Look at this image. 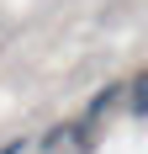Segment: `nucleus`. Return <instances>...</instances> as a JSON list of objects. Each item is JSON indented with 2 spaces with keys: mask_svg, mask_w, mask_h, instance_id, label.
Listing matches in <instances>:
<instances>
[{
  "mask_svg": "<svg viewBox=\"0 0 148 154\" xmlns=\"http://www.w3.org/2000/svg\"><path fill=\"white\" fill-rule=\"evenodd\" d=\"M21 149H27V138H16V143H5L0 154H21Z\"/></svg>",
  "mask_w": 148,
  "mask_h": 154,
  "instance_id": "nucleus-1",
  "label": "nucleus"
}]
</instances>
